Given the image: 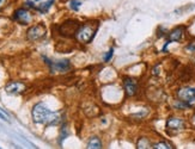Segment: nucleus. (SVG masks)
<instances>
[{"instance_id":"f257e3e1","label":"nucleus","mask_w":195,"mask_h":149,"mask_svg":"<svg viewBox=\"0 0 195 149\" xmlns=\"http://www.w3.org/2000/svg\"><path fill=\"white\" fill-rule=\"evenodd\" d=\"M33 120L36 124L43 125H55L60 120L59 112H52L44 104L38 103L33 107Z\"/></svg>"},{"instance_id":"f03ea898","label":"nucleus","mask_w":195,"mask_h":149,"mask_svg":"<svg viewBox=\"0 0 195 149\" xmlns=\"http://www.w3.org/2000/svg\"><path fill=\"white\" fill-rule=\"evenodd\" d=\"M98 25L99 24H98V22H96V20H94V22H86L85 24L80 25L78 31H77V33H75L77 41L80 42V43H83V44L90 43L94 39V37H95V35L97 32Z\"/></svg>"},{"instance_id":"7ed1b4c3","label":"nucleus","mask_w":195,"mask_h":149,"mask_svg":"<svg viewBox=\"0 0 195 149\" xmlns=\"http://www.w3.org/2000/svg\"><path fill=\"white\" fill-rule=\"evenodd\" d=\"M46 32H47V30L43 24H36L27 31V39L30 42L40 41L46 36Z\"/></svg>"},{"instance_id":"20e7f679","label":"nucleus","mask_w":195,"mask_h":149,"mask_svg":"<svg viewBox=\"0 0 195 149\" xmlns=\"http://www.w3.org/2000/svg\"><path fill=\"white\" fill-rule=\"evenodd\" d=\"M186 126V123L182 118L178 117H170L166 120V130L170 135H175L180 131H182Z\"/></svg>"},{"instance_id":"39448f33","label":"nucleus","mask_w":195,"mask_h":149,"mask_svg":"<svg viewBox=\"0 0 195 149\" xmlns=\"http://www.w3.org/2000/svg\"><path fill=\"white\" fill-rule=\"evenodd\" d=\"M79 26L80 25H79L78 22H75V20H67V22L62 23L60 25L59 32H60V35H62L65 37H72V36H75Z\"/></svg>"},{"instance_id":"423d86ee","label":"nucleus","mask_w":195,"mask_h":149,"mask_svg":"<svg viewBox=\"0 0 195 149\" xmlns=\"http://www.w3.org/2000/svg\"><path fill=\"white\" fill-rule=\"evenodd\" d=\"M177 97L180 100L188 103L189 105H193L195 100V87H182L177 91Z\"/></svg>"},{"instance_id":"0eeeda50","label":"nucleus","mask_w":195,"mask_h":149,"mask_svg":"<svg viewBox=\"0 0 195 149\" xmlns=\"http://www.w3.org/2000/svg\"><path fill=\"white\" fill-rule=\"evenodd\" d=\"M27 89L25 84L21 82V81H11L5 86V92L12 95H18L21 93H23Z\"/></svg>"},{"instance_id":"6e6552de","label":"nucleus","mask_w":195,"mask_h":149,"mask_svg":"<svg viewBox=\"0 0 195 149\" xmlns=\"http://www.w3.org/2000/svg\"><path fill=\"white\" fill-rule=\"evenodd\" d=\"M13 19L16 22H18L19 24H29L31 22L33 17L29 13V11H27L25 8H18L13 13Z\"/></svg>"},{"instance_id":"1a4fd4ad","label":"nucleus","mask_w":195,"mask_h":149,"mask_svg":"<svg viewBox=\"0 0 195 149\" xmlns=\"http://www.w3.org/2000/svg\"><path fill=\"white\" fill-rule=\"evenodd\" d=\"M183 33H184V28H183V26H178V28L172 30V31L169 33V37H168V41H166L165 45L163 47V51L166 50V47H168L171 42H178V41H181V38L183 37Z\"/></svg>"},{"instance_id":"9d476101","label":"nucleus","mask_w":195,"mask_h":149,"mask_svg":"<svg viewBox=\"0 0 195 149\" xmlns=\"http://www.w3.org/2000/svg\"><path fill=\"white\" fill-rule=\"evenodd\" d=\"M52 68L53 72H68L71 69V63L68 60H60V61H55V62H49L47 61Z\"/></svg>"},{"instance_id":"9b49d317","label":"nucleus","mask_w":195,"mask_h":149,"mask_svg":"<svg viewBox=\"0 0 195 149\" xmlns=\"http://www.w3.org/2000/svg\"><path fill=\"white\" fill-rule=\"evenodd\" d=\"M123 87H125V91H126V94L128 97H133L138 92V82L132 78H125Z\"/></svg>"},{"instance_id":"f8f14e48","label":"nucleus","mask_w":195,"mask_h":149,"mask_svg":"<svg viewBox=\"0 0 195 149\" xmlns=\"http://www.w3.org/2000/svg\"><path fill=\"white\" fill-rule=\"evenodd\" d=\"M86 148L101 149L102 148V142H101V140H99L98 137L94 136V137H91V138L89 140V142H88V144H86Z\"/></svg>"},{"instance_id":"ddd939ff","label":"nucleus","mask_w":195,"mask_h":149,"mask_svg":"<svg viewBox=\"0 0 195 149\" xmlns=\"http://www.w3.org/2000/svg\"><path fill=\"white\" fill-rule=\"evenodd\" d=\"M53 2H54V0H47L46 2H41L38 6H35V8L37 11H40L41 13H44V12H47L49 10V7L53 5Z\"/></svg>"},{"instance_id":"4468645a","label":"nucleus","mask_w":195,"mask_h":149,"mask_svg":"<svg viewBox=\"0 0 195 149\" xmlns=\"http://www.w3.org/2000/svg\"><path fill=\"white\" fill-rule=\"evenodd\" d=\"M68 6H69L71 10H73V11L77 12V11H79V8L82 6V1L80 0H69Z\"/></svg>"},{"instance_id":"2eb2a0df","label":"nucleus","mask_w":195,"mask_h":149,"mask_svg":"<svg viewBox=\"0 0 195 149\" xmlns=\"http://www.w3.org/2000/svg\"><path fill=\"white\" fill-rule=\"evenodd\" d=\"M150 141L146 138V137H142V138H140L139 140V142H138V148H150Z\"/></svg>"},{"instance_id":"dca6fc26","label":"nucleus","mask_w":195,"mask_h":149,"mask_svg":"<svg viewBox=\"0 0 195 149\" xmlns=\"http://www.w3.org/2000/svg\"><path fill=\"white\" fill-rule=\"evenodd\" d=\"M152 148L155 149H171V144L168 143V142H158V143H155L152 146Z\"/></svg>"},{"instance_id":"f3484780","label":"nucleus","mask_w":195,"mask_h":149,"mask_svg":"<svg viewBox=\"0 0 195 149\" xmlns=\"http://www.w3.org/2000/svg\"><path fill=\"white\" fill-rule=\"evenodd\" d=\"M113 55H114V49L111 48V49H109L108 50V53L107 54H104V56H103V60H104V62H109L111 57H113Z\"/></svg>"},{"instance_id":"a211bd4d","label":"nucleus","mask_w":195,"mask_h":149,"mask_svg":"<svg viewBox=\"0 0 195 149\" xmlns=\"http://www.w3.org/2000/svg\"><path fill=\"white\" fill-rule=\"evenodd\" d=\"M186 50L189 51V53H195V41L190 42V43L186 47Z\"/></svg>"},{"instance_id":"6ab92c4d","label":"nucleus","mask_w":195,"mask_h":149,"mask_svg":"<svg viewBox=\"0 0 195 149\" xmlns=\"http://www.w3.org/2000/svg\"><path fill=\"white\" fill-rule=\"evenodd\" d=\"M0 118L2 119V120H5V122H10V119H8V116H7V113H5L2 110H0Z\"/></svg>"},{"instance_id":"aec40b11","label":"nucleus","mask_w":195,"mask_h":149,"mask_svg":"<svg viewBox=\"0 0 195 149\" xmlns=\"http://www.w3.org/2000/svg\"><path fill=\"white\" fill-rule=\"evenodd\" d=\"M6 1H7V0H0V8H2V7L5 6V4H6Z\"/></svg>"},{"instance_id":"412c9836","label":"nucleus","mask_w":195,"mask_h":149,"mask_svg":"<svg viewBox=\"0 0 195 149\" xmlns=\"http://www.w3.org/2000/svg\"><path fill=\"white\" fill-rule=\"evenodd\" d=\"M194 120H195V116H194Z\"/></svg>"}]
</instances>
